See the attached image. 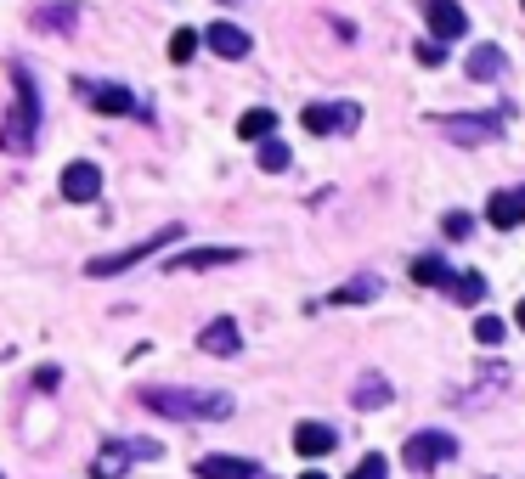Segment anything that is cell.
I'll return each instance as SVG.
<instances>
[{
    "mask_svg": "<svg viewBox=\"0 0 525 479\" xmlns=\"http://www.w3.org/2000/svg\"><path fill=\"white\" fill-rule=\"evenodd\" d=\"M6 74H12V108L0 119V153H34V141H40V85L23 62H6Z\"/></svg>",
    "mask_w": 525,
    "mask_h": 479,
    "instance_id": "6da1fadb",
    "label": "cell"
},
{
    "mask_svg": "<svg viewBox=\"0 0 525 479\" xmlns=\"http://www.w3.org/2000/svg\"><path fill=\"white\" fill-rule=\"evenodd\" d=\"M136 401H142L147 412H159V418H209V423L232 418V395H221V389H170V384H147Z\"/></svg>",
    "mask_w": 525,
    "mask_h": 479,
    "instance_id": "7a4b0ae2",
    "label": "cell"
},
{
    "mask_svg": "<svg viewBox=\"0 0 525 479\" xmlns=\"http://www.w3.org/2000/svg\"><path fill=\"white\" fill-rule=\"evenodd\" d=\"M181 237H187V226H159V232L142 237V243H130V248H119V254H102V260H91V265H85V277H119V271H130V265L153 260L159 248L181 243Z\"/></svg>",
    "mask_w": 525,
    "mask_h": 479,
    "instance_id": "3957f363",
    "label": "cell"
},
{
    "mask_svg": "<svg viewBox=\"0 0 525 479\" xmlns=\"http://www.w3.org/2000/svg\"><path fill=\"white\" fill-rule=\"evenodd\" d=\"M74 91L91 102V113H108V119H130V113H142L147 119V102L130 85H113V79H74Z\"/></svg>",
    "mask_w": 525,
    "mask_h": 479,
    "instance_id": "277c9868",
    "label": "cell"
},
{
    "mask_svg": "<svg viewBox=\"0 0 525 479\" xmlns=\"http://www.w3.org/2000/svg\"><path fill=\"white\" fill-rule=\"evenodd\" d=\"M401 457H407V468H413V474H430V468H441V463H452V457H458V440H452L446 429H424V434H413V440H407V451H401Z\"/></svg>",
    "mask_w": 525,
    "mask_h": 479,
    "instance_id": "5b68a950",
    "label": "cell"
},
{
    "mask_svg": "<svg viewBox=\"0 0 525 479\" xmlns=\"http://www.w3.org/2000/svg\"><path fill=\"white\" fill-rule=\"evenodd\" d=\"M300 124L311 136H345V130L362 124V108H356V102H311V108L300 113Z\"/></svg>",
    "mask_w": 525,
    "mask_h": 479,
    "instance_id": "8992f818",
    "label": "cell"
},
{
    "mask_svg": "<svg viewBox=\"0 0 525 479\" xmlns=\"http://www.w3.org/2000/svg\"><path fill=\"white\" fill-rule=\"evenodd\" d=\"M57 186H63L68 203H96V198H102V170H96L91 158H74V164H63Z\"/></svg>",
    "mask_w": 525,
    "mask_h": 479,
    "instance_id": "52a82bcc",
    "label": "cell"
},
{
    "mask_svg": "<svg viewBox=\"0 0 525 479\" xmlns=\"http://www.w3.org/2000/svg\"><path fill=\"white\" fill-rule=\"evenodd\" d=\"M424 23H430V34L441 40V46L469 34V12H463L458 0H424Z\"/></svg>",
    "mask_w": 525,
    "mask_h": 479,
    "instance_id": "ba28073f",
    "label": "cell"
},
{
    "mask_svg": "<svg viewBox=\"0 0 525 479\" xmlns=\"http://www.w3.org/2000/svg\"><path fill=\"white\" fill-rule=\"evenodd\" d=\"M204 46L215 51V57H226V62H238V57H249L255 51V40H249V29H238V23H209L204 29Z\"/></svg>",
    "mask_w": 525,
    "mask_h": 479,
    "instance_id": "9c48e42d",
    "label": "cell"
},
{
    "mask_svg": "<svg viewBox=\"0 0 525 479\" xmlns=\"http://www.w3.org/2000/svg\"><path fill=\"white\" fill-rule=\"evenodd\" d=\"M446 136H458V147H480V141L503 136V119L497 113H475V119H441Z\"/></svg>",
    "mask_w": 525,
    "mask_h": 479,
    "instance_id": "30bf717a",
    "label": "cell"
},
{
    "mask_svg": "<svg viewBox=\"0 0 525 479\" xmlns=\"http://www.w3.org/2000/svg\"><path fill=\"white\" fill-rule=\"evenodd\" d=\"M238 260H243L238 248H187V254H175L164 271L181 277V271H215V265H238Z\"/></svg>",
    "mask_w": 525,
    "mask_h": 479,
    "instance_id": "8fae6325",
    "label": "cell"
},
{
    "mask_svg": "<svg viewBox=\"0 0 525 479\" xmlns=\"http://www.w3.org/2000/svg\"><path fill=\"white\" fill-rule=\"evenodd\" d=\"M198 350H204V356H238V350H243L238 322H232V316H215V322L198 333Z\"/></svg>",
    "mask_w": 525,
    "mask_h": 479,
    "instance_id": "7c38bea8",
    "label": "cell"
},
{
    "mask_svg": "<svg viewBox=\"0 0 525 479\" xmlns=\"http://www.w3.org/2000/svg\"><path fill=\"white\" fill-rule=\"evenodd\" d=\"M486 220H492L497 232H514L525 220V186H509V192H492V203H486Z\"/></svg>",
    "mask_w": 525,
    "mask_h": 479,
    "instance_id": "4fadbf2b",
    "label": "cell"
},
{
    "mask_svg": "<svg viewBox=\"0 0 525 479\" xmlns=\"http://www.w3.org/2000/svg\"><path fill=\"white\" fill-rule=\"evenodd\" d=\"M192 474H198V479H255L260 468L249 463V457H226V451H215V457H198Z\"/></svg>",
    "mask_w": 525,
    "mask_h": 479,
    "instance_id": "5bb4252c",
    "label": "cell"
},
{
    "mask_svg": "<svg viewBox=\"0 0 525 479\" xmlns=\"http://www.w3.org/2000/svg\"><path fill=\"white\" fill-rule=\"evenodd\" d=\"M334 446H339V429H328V423H294V451L300 457H328Z\"/></svg>",
    "mask_w": 525,
    "mask_h": 479,
    "instance_id": "9a60e30c",
    "label": "cell"
},
{
    "mask_svg": "<svg viewBox=\"0 0 525 479\" xmlns=\"http://www.w3.org/2000/svg\"><path fill=\"white\" fill-rule=\"evenodd\" d=\"M390 395H396V389H390V378H384V372H362L350 401H356V412H384V406H390Z\"/></svg>",
    "mask_w": 525,
    "mask_h": 479,
    "instance_id": "2e32d148",
    "label": "cell"
},
{
    "mask_svg": "<svg viewBox=\"0 0 525 479\" xmlns=\"http://www.w3.org/2000/svg\"><path fill=\"white\" fill-rule=\"evenodd\" d=\"M463 68H469V79H475V85H492V79H503V68H509V57H503V51H497V46H475V51H469V62H463Z\"/></svg>",
    "mask_w": 525,
    "mask_h": 479,
    "instance_id": "e0dca14e",
    "label": "cell"
},
{
    "mask_svg": "<svg viewBox=\"0 0 525 479\" xmlns=\"http://www.w3.org/2000/svg\"><path fill=\"white\" fill-rule=\"evenodd\" d=\"M136 463L130 457V446L125 440H108V446L96 451V463H91V479H125V468Z\"/></svg>",
    "mask_w": 525,
    "mask_h": 479,
    "instance_id": "ac0fdd59",
    "label": "cell"
},
{
    "mask_svg": "<svg viewBox=\"0 0 525 479\" xmlns=\"http://www.w3.org/2000/svg\"><path fill=\"white\" fill-rule=\"evenodd\" d=\"M238 136L243 141H271V136H277V113H271V108H249L238 119Z\"/></svg>",
    "mask_w": 525,
    "mask_h": 479,
    "instance_id": "d6986e66",
    "label": "cell"
},
{
    "mask_svg": "<svg viewBox=\"0 0 525 479\" xmlns=\"http://www.w3.org/2000/svg\"><path fill=\"white\" fill-rule=\"evenodd\" d=\"M413 282H418V288H446L452 271H446L441 254H418V260H413Z\"/></svg>",
    "mask_w": 525,
    "mask_h": 479,
    "instance_id": "ffe728a7",
    "label": "cell"
},
{
    "mask_svg": "<svg viewBox=\"0 0 525 479\" xmlns=\"http://www.w3.org/2000/svg\"><path fill=\"white\" fill-rule=\"evenodd\" d=\"M367 299H379V277H356V282H345V288H334L328 305H367Z\"/></svg>",
    "mask_w": 525,
    "mask_h": 479,
    "instance_id": "44dd1931",
    "label": "cell"
},
{
    "mask_svg": "<svg viewBox=\"0 0 525 479\" xmlns=\"http://www.w3.org/2000/svg\"><path fill=\"white\" fill-rule=\"evenodd\" d=\"M74 23H80V6H68V0H63V6H51V12H40V17H34V29H51V34H68Z\"/></svg>",
    "mask_w": 525,
    "mask_h": 479,
    "instance_id": "7402d4cb",
    "label": "cell"
},
{
    "mask_svg": "<svg viewBox=\"0 0 525 479\" xmlns=\"http://www.w3.org/2000/svg\"><path fill=\"white\" fill-rule=\"evenodd\" d=\"M452 299H458V305H480V299H486V277H480V271H458Z\"/></svg>",
    "mask_w": 525,
    "mask_h": 479,
    "instance_id": "603a6c76",
    "label": "cell"
},
{
    "mask_svg": "<svg viewBox=\"0 0 525 479\" xmlns=\"http://www.w3.org/2000/svg\"><path fill=\"white\" fill-rule=\"evenodd\" d=\"M260 170H266V175H277V170H288V158H294V153H288V141H277V136H271V141H260Z\"/></svg>",
    "mask_w": 525,
    "mask_h": 479,
    "instance_id": "cb8c5ba5",
    "label": "cell"
},
{
    "mask_svg": "<svg viewBox=\"0 0 525 479\" xmlns=\"http://www.w3.org/2000/svg\"><path fill=\"white\" fill-rule=\"evenodd\" d=\"M198 46H204V34L198 29H175L170 34V62H192L198 57Z\"/></svg>",
    "mask_w": 525,
    "mask_h": 479,
    "instance_id": "d4e9b609",
    "label": "cell"
},
{
    "mask_svg": "<svg viewBox=\"0 0 525 479\" xmlns=\"http://www.w3.org/2000/svg\"><path fill=\"white\" fill-rule=\"evenodd\" d=\"M503 333H509V327H503V316H475V339L480 344H503Z\"/></svg>",
    "mask_w": 525,
    "mask_h": 479,
    "instance_id": "484cf974",
    "label": "cell"
},
{
    "mask_svg": "<svg viewBox=\"0 0 525 479\" xmlns=\"http://www.w3.org/2000/svg\"><path fill=\"white\" fill-rule=\"evenodd\" d=\"M441 232H446V237H469V232H475V215H463V209H452V215L441 220Z\"/></svg>",
    "mask_w": 525,
    "mask_h": 479,
    "instance_id": "4316f807",
    "label": "cell"
},
{
    "mask_svg": "<svg viewBox=\"0 0 525 479\" xmlns=\"http://www.w3.org/2000/svg\"><path fill=\"white\" fill-rule=\"evenodd\" d=\"M350 479H390V468H384V457H362L350 468Z\"/></svg>",
    "mask_w": 525,
    "mask_h": 479,
    "instance_id": "83f0119b",
    "label": "cell"
},
{
    "mask_svg": "<svg viewBox=\"0 0 525 479\" xmlns=\"http://www.w3.org/2000/svg\"><path fill=\"white\" fill-rule=\"evenodd\" d=\"M418 62H424V68H441L446 46H441V40H418Z\"/></svg>",
    "mask_w": 525,
    "mask_h": 479,
    "instance_id": "f1b7e54d",
    "label": "cell"
},
{
    "mask_svg": "<svg viewBox=\"0 0 525 479\" xmlns=\"http://www.w3.org/2000/svg\"><path fill=\"white\" fill-rule=\"evenodd\" d=\"M125 446H130V457H142V463L164 457V446H159V440H125Z\"/></svg>",
    "mask_w": 525,
    "mask_h": 479,
    "instance_id": "f546056e",
    "label": "cell"
},
{
    "mask_svg": "<svg viewBox=\"0 0 525 479\" xmlns=\"http://www.w3.org/2000/svg\"><path fill=\"white\" fill-rule=\"evenodd\" d=\"M514 322H520V327H525V299H520V310H514Z\"/></svg>",
    "mask_w": 525,
    "mask_h": 479,
    "instance_id": "4dcf8cb0",
    "label": "cell"
},
{
    "mask_svg": "<svg viewBox=\"0 0 525 479\" xmlns=\"http://www.w3.org/2000/svg\"><path fill=\"white\" fill-rule=\"evenodd\" d=\"M300 479H328V474H322V468H311V474H300Z\"/></svg>",
    "mask_w": 525,
    "mask_h": 479,
    "instance_id": "1f68e13d",
    "label": "cell"
},
{
    "mask_svg": "<svg viewBox=\"0 0 525 479\" xmlns=\"http://www.w3.org/2000/svg\"><path fill=\"white\" fill-rule=\"evenodd\" d=\"M221 6H232V0H221Z\"/></svg>",
    "mask_w": 525,
    "mask_h": 479,
    "instance_id": "d6a6232c",
    "label": "cell"
},
{
    "mask_svg": "<svg viewBox=\"0 0 525 479\" xmlns=\"http://www.w3.org/2000/svg\"><path fill=\"white\" fill-rule=\"evenodd\" d=\"M520 6H525V0H520Z\"/></svg>",
    "mask_w": 525,
    "mask_h": 479,
    "instance_id": "836d02e7",
    "label": "cell"
}]
</instances>
